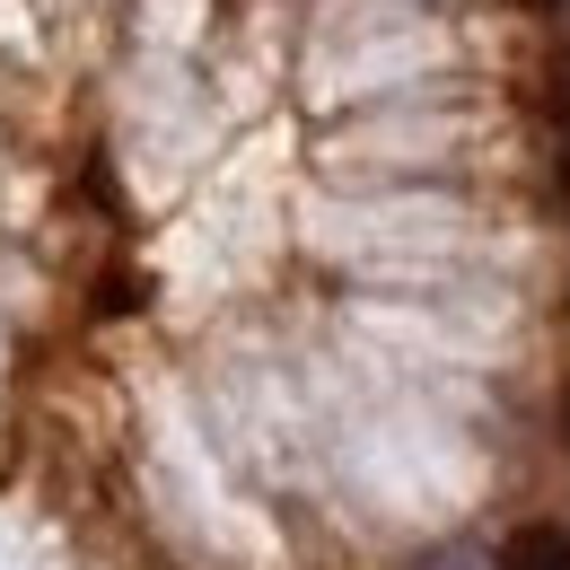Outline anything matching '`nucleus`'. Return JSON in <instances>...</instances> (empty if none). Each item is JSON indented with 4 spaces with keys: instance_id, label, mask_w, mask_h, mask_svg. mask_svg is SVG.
<instances>
[{
    "instance_id": "3",
    "label": "nucleus",
    "mask_w": 570,
    "mask_h": 570,
    "mask_svg": "<svg viewBox=\"0 0 570 570\" xmlns=\"http://www.w3.org/2000/svg\"><path fill=\"white\" fill-rule=\"evenodd\" d=\"M404 570H492V562H483L474 544H422V553H413Z\"/></svg>"
},
{
    "instance_id": "6",
    "label": "nucleus",
    "mask_w": 570,
    "mask_h": 570,
    "mask_svg": "<svg viewBox=\"0 0 570 570\" xmlns=\"http://www.w3.org/2000/svg\"><path fill=\"white\" fill-rule=\"evenodd\" d=\"M518 9H535V18H544V9H562V0H518Z\"/></svg>"
},
{
    "instance_id": "2",
    "label": "nucleus",
    "mask_w": 570,
    "mask_h": 570,
    "mask_svg": "<svg viewBox=\"0 0 570 570\" xmlns=\"http://www.w3.org/2000/svg\"><path fill=\"white\" fill-rule=\"evenodd\" d=\"M544 124L570 141V53H553V71H544Z\"/></svg>"
},
{
    "instance_id": "1",
    "label": "nucleus",
    "mask_w": 570,
    "mask_h": 570,
    "mask_svg": "<svg viewBox=\"0 0 570 570\" xmlns=\"http://www.w3.org/2000/svg\"><path fill=\"white\" fill-rule=\"evenodd\" d=\"M500 570H570V527L562 518H518L509 544H500Z\"/></svg>"
},
{
    "instance_id": "5",
    "label": "nucleus",
    "mask_w": 570,
    "mask_h": 570,
    "mask_svg": "<svg viewBox=\"0 0 570 570\" xmlns=\"http://www.w3.org/2000/svg\"><path fill=\"white\" fill-rule=\"evenodd\" d=\"M562 448H570V386H562Z\"/></svg>"
},
{
    "instance_id": "4",
    "label": "nucleus",
    "mask_w": 570,
    "mask_h": 570,
    "mask_svg": "<svg viewBox=\"0 0 570 570\" xmlns=\"http://www.w3.org/2000/svg\"><path fill=\"white\" fill-rule=\"evenodd\" d=\"M553 203H562V212H570V158H562V167H553Z\"/></svg>"
}]
</instances>
